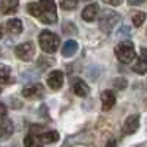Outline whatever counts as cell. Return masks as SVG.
<instances>
[{"instance_id":"4fadbf2b","label":"cell","mask_w":147,"mask_h":147,"mask_svg":"<svg viewBox=\"0 0 147 147\" xmlns=\"http://www.w3.org/2000/svg\"><path fill=\"white\" fill-rule=\"evenodd\" d=\"M6 30H7L12 35H18V34H21L22 30H24V27H22V21H21V19H16V18L7 21V24H6Z\"/></svg>"},{"instance_id":"7402d4cb","label":"cell","mask_w":147,"mask_h":147,"mask_svg":"<svg viewBox=\"0 0 147 147\" xmlns=\"http://www.w3.org/2000/svg\"><path fill=\"white\" fill-rule=\"evenodd\" d=\"M129 37V28L127 27V25H122L121 27V30L118 31V37Z\"/></svg>"},{"instance_id":"6da1fadb","label":"cell","mask_w":147,"mask_h":147,"mask_svg":"<svg viewBox=\"0 0 147 147\" xmlns=\"http://www.w3.org/2000/svg\"><path fill=\"white\" fill-rule=\"evenodd\" d=\"M27 10L34 18L44 24H55L57 21L55 0H38V2L30 3L27 6Z\"/></svg>"},{"instance_id":"277c9868","label":"cell","mask_w":147,"mask_h":147,"mask_svg":"<svg viewBox=\"0 0 147 147\" xmlns=\"http://www.w3.org/2000/svg\"><path fill=\"white\" fill-rule=\"evenodd\" d=\"M121 21V16L116 12H105L100 18V28L105 32H112V30L115 28V25Z\"/></svg>"},{"instance_id":"ba28073f","label":"cell","mask_w":147,"mask_h":147,"mask_svg":"<svg viewBox=\"0 0 147 147\" xmlns=\"http://www.w3.org/2000/svg\"><path fill=\"white\" fill-rule=\"evenodd\" d=\"M47 84L52 90H59L63 84V72L59 71V69L52 71L47 77Z\"/></svg>"},{"instance_id":"83f0119b","label":"cell","mask_w":147,"mask_h":147,"mask_svg":"<svg viewBox=\"0 0 147 147\" xmlns=\"http://www.w3.org/2000/svg\"><path fill=\"white\" fill-rule=\"evenodd\" d=\"M3 34H5V28L0 25V40H2V37H3Z\"/></svg>"},{"instance_id":"8992f818","label":"cell","mask_w":147,"mask_h":147,"mask_svg":"<svg viewBox=\"0 0 147 147\" xmlns=\"http://www.w3.org/2000/svg\"><path fill=\"white\" fill-rule=\"evenodd\" d=\"M44 94V88L41 84H32L30 85V87H25L22 90V96L25 97V99H40V97H43Z\"/></svg>"},{"instance_id":"5b68a950","label":"cell","mask_w":147,"mask_h":147,"mask_svg":"<svg viewBox=\"0 0 147 147\" xmlns=\"http://www.w3.org/2000/svg\"><path fill=\"white\" fill-rule=\"evenodd\" d=\"M34 53H35V49H34V44L30 41V43H22V44H19L16 49H15V55L21 59V60H24V62H28V60H31L32 59V56H34Z\"/></svg>"},{"instance_id":"484cf974","label":"cell","mask_w":147,"mask_h":147,"mask_svg":"<svg viewBox=\"0 0 147 147\" xmlns=\"http://www.w3.org/2000/svg\"><path fill=\"white\" fill-rule=\"evenodd\" d=\"M144 2V0H128V5L134 6V5H141Z\"/></svg>"},{"instance_id":"3957f363","label":"cell","mask_w":147,"mask_h":147,"mask_svg":"<svg viewBox=\"0 0 147 147\" xmlns=\"http://www.w3.org/2000/svg\"><path fill=\"white\" fill-rule=\"evenodd\" d=\"M38 43H40V47L41 50L46 52V53H55L59 46H60V38L52 31H41L40 37H38Z\"/></svg>"},{"instance_id":"f546056e","label":"cell","mask_w":147,"mask_h":147,"mask_svg":"<svg viewBox=\"0 0 147 147\" xmlns=\"http://www.w3.org/2000/svg\"><path fill=\"white\" fill-rule=\"evenodd\" d=\"M2 2H3V0H0V6H2Z\"/></svg>"},{"instance_id":"d4e9b609","label":"cell","mask_w":147,"mask_h":147,"mask_svg":"<svg viewBox=\"0 0 147 147\" xmlns=\"http://www.w3.org/2000/svg\"><path fill=\"white\" fill-rule=\"evenodd\" d=\"M106 5H110V6H119L124 0H103Z\"/></svg>"},{"instance_id":"4dcf8cb0","label":"cell","mask_w":147,"mask_h":147,"mask_svg":"<svg viewBox=\"0 0 147 147\" xmlns=\"http://www.w3.org/2000/svg\"><path fill=\"white\" fill-rule=\"evenodd\" d=\"M0 55H2V50H0Z\"/></svg>"},{"instance_id":"f1b7e54d","label":"cell","mask_w":147,"mask_h":147,"mask_svg":"<svg viewBox=\"0 0 147 147\" xmlns=\"http://www.w3.org/2000/svg\"><path fill=\"white\" fill-rule=\"evenodd\" d=\"M80 2H88V0H80Z\"/></svg>"},{"instance_id":"ffe728a7","label":"cell","mask_w":147,"mask_h":147,"mask_svg":"<svg viewBox=\"0 0 147 147\" xmlns=\"http://www.w3.org/2000/svg\"><path fill=\"white\" fill-rule=\"evenodd\" d=\"M144 21H146V13H144V12H137V13L132 16V24H134L137 28L143 25Z\"/></svg>"},{"instance_id":"52a82bcc","label":"cell","mask_w":147,"mask_h":147,"mask_svg":"<svg viewBox=\"0 0 147 147\" xmlns=\"http://www.w3.org/2000/svg\"><path fill=\"white\" fill-rule=\"evenodd\" d=\"M140 127V116L138 115H131L125 119L124 127H122V132L125 136H129V134H134Z\"/></svg>"},{"instance_id":"4316f807","label":"cell","mask_w":147,"mask_h":147,"mask_svg":"<svg viewBox=\"0 0 147 147\" xmlns=\"http://www.w3.org/2000/svg\"><path fill=\"white\" fill-rule=\"evenodd\" d=\"M106 147H118V144H116L115 140H109L107 144H106Z\"/></svg>"},{"instance_id":"d6986e66","label":"cell","mask_w":147,"mask_h":147,"mask_svg":"<svg viewBox=\"0 0 147 147\" xmlns=\"http://www.w3.org/2000/svg\"><path fill=\"white\" fill-rule=\"evenodd\" d=\"M24 144H25V147H41V144L38 143V138H37L35 136H32V134H28V136L25 137Z\"/></svg>"},{"instance_id":"7c38bea8","label":"cell","mask_w":147,"mask_h":147,"mask_svg":"<svg viewBox=\"0 0 147 147\" xmlns=\"http://www.w3.org/2000/svg\"><path fill=\"white\" fill-rule=\"evenodd\" d=\"M12 134H13V124L12 121L6 119L0 124V138L2 140H7Z\"/></svg>"},{"instance_id":"ac0fdd59","label":"cell","mask_w":147,"mask_h":147,"mask_svg":"<svg viewBox=\"0 0 147 147\" xmlns=\"http://www.w3.org/2000/svg\"><path fill=\"white\" fill-rule=\"evenodd\" d=\"M10 81V68L6 65H0V84H7Z\"/></svg>"},{"instance_id":"30bf717a","label":"cell","mask_w":147,"mask_h":147,"mask_svg":"<svg viewBox=\"0 0 147 147\" xmlns=\"http://www.w3.org/2000/svg\"><path fill=\"white\" fill-rule=\"evenodd\" d=\"M81 16H82L84 21H87V22L96 21L97 18H99V6H97V5H88V6H85L84 10H82V13H81Z\"/></svg>"},{"instance_id":"8fae6325","label":"cell","mask_w":147,"mask_h":147,"mask_svg":"<svg viewBox=\"0 0 147 147\" xmlns=\"http://www.w3.org/2000/svg\"><path fill=\"white\" fill-rule=\"evenodd\" d=\"M72 90H74V93H75L77 96H80V97H85V96L88 94V91H90L88 85L85 84L82 80H80V78H77L75 81H74Z\"/></svg>"},{"instance_id":"603a6c76","label":"cell","mask_w":147,"mask_h":147,"mask_svg":"<svg viewBox=\"0 0 147 147\" xmlns=\"http://www.w3.org/2000/svg\"><path fill=\"white\" fill-rule=\"evenodd\" d=\"M115 82H116V88H125V85H127V81L124 80V78H119V80H115Z\"/></svg>"},{"instance_id":"7a4b0ae2","label":"cell","mask_w":147,"mask_h":147,"mask_svg":"<svg viewBox=\"0 0 147 147\" xmlns=\"http://www.w3.org/2000/svg\"><path fill=\"white\" fill-rule=\"evenodd\" d=\"M115 55L118 57V60L121 63H131L132 60L137 59V53L136 49H134V44L131 41H122L115 47Z\"/></svg>"},{"instance_id":"5bb4252c","label":"cell","mask_w":147,"mask_h":147,"mask_svg":"<svg viewBox=\"0 0 147 147\" xmlns=\"http://www.w3.org/2000/svg\"><path fill=\"white\" fill-rule=\"evenodd\" d=\"M38 140L46 144H52L59 140V134H57V131H44V132L38 134Z\"/></svg>"},{"instance_id":"2e32d148","label":"cell","mask_w":147,"mask_h":147,"mask_svg":"<svg viewBox=\"0 0 147 147\" xmlns=\"http://www.w3.org/2000/svg\"><path fill=\"white\" fill-rule=\"evenodd\" d=\"M132 71L137 72V74H140V75L146 74V71H147V63H146V50H144V49L141 50V57L136 62V65L132 66Z\"/></svg>"},{"instance_id":"e0dca14e","label":"cell","mask_w":147,"mask_h":147,"mask_svg":"<svg viewBox=\"0 0 147 147\" xmlns=\"http://www.w3.org/2000/svg\"><path fill=\"white\" fill-rule=\"evenodd\" d=\"M18 0H3L2 6H0V12L3 13H13L18 7Z\"/></svg>"},{"instance_id":"cb8c5ba5","label":"cell","mask_w":147,"mask_h":147,"mask_svg":"<svg viewBox=\"0 0 147 147\" xmlns=\"http://www.w3.org/2000/svg\"><path fill=\"white\" fill-rule=\"evenodd\" d=\"M6 115H7V109H6V106H5L3 103H0V119L6 118Z\"/></svg>"},{"instance_id":"44dd1931","label":"cell","mask_w":147,"mask_h":147,"mask_svg":"<svg viewBox=\"0 0 147 147\" xmlns=\"http://www.w3.org/2000/svg\"><path fill=\"white\" fill-rule=\"evenodd\" d=\"M77 6H78V0H63V2H60V7L65 10H72Z\"/></svg>"},{"instance_id":"9a60e30c","label":"cell","mask_w":147,"mask_h":147,"mask_svg":"<svg viewBox=\"0 0 147 147\" xmlns=\"http://www.w3.org/2000/svg\"><path fill=\"white\" fill-rule=\"evenodd\" d=\"M77 50H78L77 41L69 40V41L65 43V46H63V49H62V56H63V57H71V56H74V55L77 53Z\"/></svg>"},{"instance_id":"9c48e42d","label":"cell","mask_w":147,"mask_h":147,"mask_svg":"<svg viewBox=\"0 0 147 147\" xmlns=\"http://www.w3.org/2000/svg\"><path fill=\"white\" fill-rule=\"evenodd\" d=\"M116 103V96L112 90H105L102 93V109L105 110V112H107V110H110Z\"/></svg>"}]
</instances>
